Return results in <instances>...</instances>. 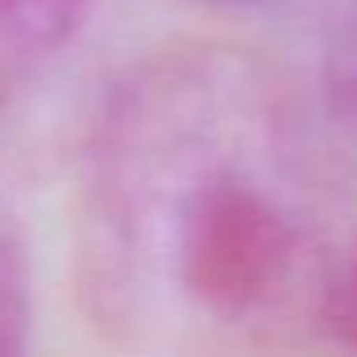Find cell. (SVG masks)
Returning <instances> with one entry per match:
<instances>
[{
    "label": "cell",
    "mask_w": 357,
    "mask_h": 357,
    "mask_svg": "<svg viewBox=\"0 0 357 357\" xmlns=\"http://www.w3.org/2000/svg\"><path fill=\"white\" fill-rule=\"evenodd\" d=\"M89 9L93 0H0V93L59 55Z\"/></svg>",
    "instance_id": "7a4b0ae2"
},
{
    "label": "cell",
    "mask_w": 357,
    "mask_h": 357,
    "mask_svg": "<svg viewBox=\"0 0 357 357\" xmlns=\"http://www.w3.org/2000/svg\"><path fill=\"white\" fill-rule=\"evenodd\" d=\"M30 332V278L17 240L0 227V353H17Z\"/></svg>",
    "instance_id": "3957f363"
},
{
    "label": "cell",
    "mask_w": 357,
    "mask_h": 357,
    "mask_svg": "<svg viewBox=\"0 0 357 357\" xmlns=\"http://www.w3.org/2000/svg\"><path fill=\"white\" fill-rule=\"evenodd\" d=\"M324 319L336 328L344 344L357 349V248L336 265V278L324 290Z\"/></svg>",
    "instance_id": "277c9868"
},
{
    "label": "cell",
    "mask_w": 357,
    "mask_h": 357,
    "mask_svg": "<svg viewBox=\"0 0 357 357\" xmlns=\"http://www.w3.org/2000/svg\"><path fill=\"white\" fill-rule=\"evenodd\" d=\"M206 5H248V0H206Z\"/></svg>",
    "instance_id": "5b68a950"
},
{
    "label": "cell",
    "mask_w": 357,
    "mask_h": 357,
    "mask_svg": "<svg viewBox=\"0 0 357 357\" xmlns=\"http://www.w3.org/2000/svg\"><path fill=\"white\" fill-rule=\"evenodd\" d=\"M248 89L176 68L109 122L93 211V294L126 319L155 290L215 324H244L290 290L307 227Z\"/></svg>",
    "instance_id": "6da1fadb"
}]
</instances>
